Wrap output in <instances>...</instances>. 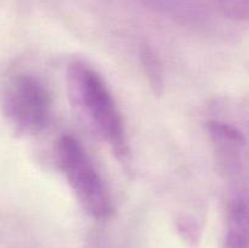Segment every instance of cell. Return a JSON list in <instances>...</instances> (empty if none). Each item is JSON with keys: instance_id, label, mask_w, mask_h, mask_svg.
Returning a JSON list of instances; mask_svg holds the SVG:
<instances>
[{"instance_id": "obj_1", "label": "cell", "mask_w": 249, "mask_h": 248, "mask_svg": "<svg viewBox=\"0 0 249 248\" xmlns=\"http://www.w3.org/2000/svg\"><path fill=\"white\" fill-rule=\"evenodd\" d=\"M71 97L87 114L102 140L122 162L130 156L125 125L121 111L101 75L83 62H74L68 68Z\"/></svg>"}, {"instance_id": "obj_2", "label": "cell", "mask_w": 249, "mask_h": 248, "mask_svg": "<svg viewBox=\"0 0 249 248\" xmlns=\"http://www.w3.org/2000/svg\"><path fill=\"white\" fill-rule=\"evenodd\" d=\"M56 157L83 211L97 220L111 218V194L82 143L74 136L63 135L56 146Z\"/></svg>"}, {"instance_id": "obj_3", "label": "cell", "mask_w": 249, "mask_h": 248, "mask_svg": "<svg viewBox=\"0 0 249 248\" xmlns=\"http://www.w3.org/2000/svg\"><path fill=\"white\" fill-rule=\"evenodd\" d=\"M1 107L7 122L22 135H38L50 122V95L34 75L17 74L10 79L2 90Z\"/></svg>"}, {"instance_id": "obj_4", "label": "cell", "mask_w": 249, "mask_h": 248, "mask_svg": "<svg viewBox=\"0 0 249 248\" xmlns=\"http://www.w3.org/2000/svg\"><path fill=\"white\" fill-rule=\"evenodd\" d=\"M216 164L228 182L249 177V143L233 124L211 121L207 124Z\"/></svg>"}, {"instance_id": "obj_5", "label": "cell", "mask_w": 249, "mask_h": 248, "mask_svg": "<svg viewBox=\"0 0 249 248\" xmlns=\"http://www.w3.org/2000/svg\"><path fill=\"white\" fill-rule=\"evenodd\" d=\"M229 185L223 248H249V177Z\"/></svg>"}, {"instance_id": "obj_6", "label": "cell", "mask_w": 249, "mask_h": 248, "mask_svg": "<svg viewBox=\"0 0 249 248\" xmlns=\"http://www.w3.org/2000/svg\"><path fill=\"white\" fill-rule=\"evenodd\" d=\"M141 62H142L143 70L147 75L150 84L156 94H160L163 88L162 78V67H160V58L150 48H143L141 51Z\"/></svg>"}, {"instance_id": "obj_7", "label": "cell", "mask_w": 249, "mask_h": 248, "mask_svg": "<svg viewBox=\"0 0 249 248\" xmlns=\"http://www.w3.org/2000/svg\"><path fill=\"white\" fill-rule=\"evenodd\" d=\"M220 9L228 18L233 21H249V0H219Z\"/></svg>"}]
</instances>
